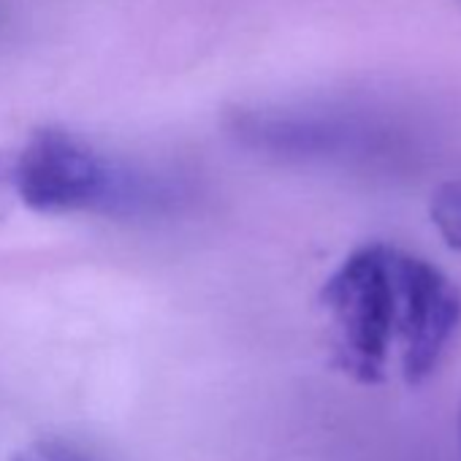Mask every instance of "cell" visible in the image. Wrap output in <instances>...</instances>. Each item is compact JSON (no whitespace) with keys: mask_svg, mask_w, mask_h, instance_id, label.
<instances>
[{"mask_svg":"<svg viewBox=\"0 0 461 461\" xmlns=\"http://www.w3.org/2000/svg\"><path fill=\"white\" fill-rule=\"evenodd\" d=\"M318 302L337 366L364 385L383 383L393 356L407 383H423L461 326V291L453 280L383 242L353 250L323 283Z\"/></svg>","mask_w":461,"mask_h":461,"instance_id":"obj_1","label":"cell"},{"mask_svg":"<svg viewBox=\"0 0 461 461\" xmlns=\"http://www.w3.org/2000/svg\"><path fill=\"white\" fill-rule=\"evenodd\" d=\"M17 198L41 214H139L166 201V187L95 152L68 131L31 133L6 163Z\"/></svg>","mask_w":461,"mask_h":461,"instance_id":"obj_2","label":"cell"},{"mask_svg":"<svg viewBox=\"0 0 461 461\" xmlns=\"http://www.w3.org/2000/svg\"><path fill=\"white\" fill-rule=\"evenodd\" d=\"M248 149L288 160H334L369 152L372 133L353 120L312 112H267L242 109L228 122Z\"/></svg>","mask_w":461,"mask_h":461,"instance_id":"obj_3","label":"cell"},{"mask_svg":"<svg viewBox=\"0 0 461 461\" xmlns=\"http://www.w3.org/2000/svg\"><path fill=\"white\" fill-rule=\"evenodd\" d=\"M429 217L437 228L439 240L461 253V179L445 182L434 190L429 201Z\"/></svg>","mask_w":461,"mask_h":461,"instance_id":"obj_4","label":"cell"},{"mask_svg":"<svg viewBox=\"0 0 461 461\" xmlns=\"http://www.w3.org/2000/svg\"><path fill=\"white\" fill-rule=\"evenodd\" d=\"M458 442H461V410H458Z\"/></svg>","mask_w":461,"mask_h":461,"instance_id":"obj_5","label":"cell"},{"mask_svg":"<svg viewBox=\"0 0 461 461\" xmlns=\"http://www.w3.org/2000/svg\"><path fill=\"white\" fill-rule=\"evenodd\" d=\"M456 4H458V6H461V0H456Z\"/></svg>","mask_w":461,"mask_h":461,"instance_id":"obj_6","label":"cell"}]
</instances>
